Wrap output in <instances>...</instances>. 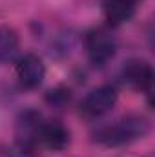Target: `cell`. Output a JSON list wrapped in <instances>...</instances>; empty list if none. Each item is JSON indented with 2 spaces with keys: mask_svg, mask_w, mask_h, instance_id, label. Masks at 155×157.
<instances>
[{
  "mask_svg": "<svg viewBox=\"0 0 155 157\" xmlns=\"http://www.w3.org/2000/svg\"><path fill=\"white\" fill-rule=\"evenodd\" d=\"M131 2H135V4H139V2H142V0H131Z\"/></svg>",
  "mask_w": 155,
  "mask_h": 157,
  "instance_id": "7c38bea8",
  "label": "cell"
},
{
  "mask_svg": "<svg viewBox=\"0 0 155 157\" xmlns=\"http://www.w3.org/2000/svg\"><path fill=\"white\" fill-rule=\"evenodd\" d=\"M152 130L150 121L141 115V113H130L124 115L119 121L100 126L95 132V141L110 146V148H117V146H124V144H131L139 139H144Z\"/></svg>",
  "mask_w": 155,
  "mask_h": 157,
  "instance_id": "6da1fadb",
  "label": "cell"
},
{
  "mask_svg": "<svg viewBox=\"0 0 155 157\" xmlns=\"http://www.w3.org/2000/svg\"><path fill=\"white\" fill-rule=\"evenodd\" d=\"M70 101H71V91L64 86H57V88H53L46 93V102L53 108H59V110L68 106Z\"/></svg>",
  "mask_w": 155,
  "mask_h": 157,
  "instance_id": "30bf717a",
  "label": "cell"
},
{
  "mask_svg": "<svg viewBox=\"0 0 155 157\" xmlns=\"http://www.w3.org/2000/svg\"><path fill=\"white\" fill-rule=\"evenodd\" d=\"M86 53L91 64L104 66L117 53V40L108 28H93L84 37Z\"/></svg>",
  "mask_w": 155,
  "mask_h": 157,
  "instance_id": "3957f363",
  "label": "cell"
},
{
  "mask_svg": "<svg viewBox=\"0 0 155 157\" xmlns=\"http://www.w3.org/2000/svg\"><path fill=\"white\" fill-rule=\"evenodd\" d=\"M44 119L39 112L28 110L20 113L15 126V144L22 157H35L40 144V130Z\"/></svg>",
  "mask_w": 155,
  "mask_h": 157,
  "instance_id": "7a4b0ae2",
  "label": "cell"
},
{
  "mask_svg": "<svg viewBox=\"0 0 155 157\" xmlns=\"http://www.w3.org/2000/svg\"><path fill=\"white\" fill-rule=\"evenodd\" d=\"M20 46V37L15 28L11 26H0V64L11 62Z\"/></svg>",
  "mask_w": 155,
  "mask_h": 157,
  "instance_id": "9c48e42d",
  "label": "cell"
},
{
  "mask_svg": "<svg viewBox=\"0 0 155 157\" xmlns=\"http://www.w3.org/2000/svg\"><path fill=\"white\" fill-rule=\"evenodd\" d=\"M15 75L18 84L24 90H35L39 88L46 75V66L39 55L35 53H24L17 59L15 64Z\"/></svg>",
  "mask_w": 155,
  "mask_h": 157,
  "instance_id": "8992f818",
  "label": "cell"
},
{
  "mask_svg": "<svg viewBox=\"0 0 155 157\" xmlns=\"http://www.w3.org/2000/svg\"><path fill=\"white\" fill-rule=\"evenodd\" d=\"M0 157H11V152L6 146H2V144H0Z\"/></svg>",
  "mask_w": 155,
  "mask_h": 157,
  "instance_id": "8fae6325",
  "label": "cell"
},
{
  "mask_svg": "<svg viewBox=\"0 0 155 157\" xmlns=\"http://www.w3.org/2000/svg\"><path fill=\"white\" fill-rule=\"evenodd\" d=\"M40 144L53 152H62L70 146V130L60 121H44L40 130Z\"/></svg>",
  "mask_w": 155,
  "mask_h": 157,
  "instance_id": "52a82bcc",
  "label": "cell"
},
{
  "mask_svg": "<svg viewBox=\"0 0 155 157\" xmlns=\"http://www.w3.org/2000/svg\"><path fill=\"white\" fill-rule=\"evenodd\" d=\"M153 68L146 60L141 59H131L124 64L122 68V80L135 91L146 93L148 97L153 91Z\"/></svg>",
  "mask_w": 155,
  "mask_h": 157,
  "instance_id": "5b68a950",
  "label": "cell"
},
{
  "mask_svg": "<svg viewBox=\"0 0 155 157\" xmlns=\"http://www.w3.org/2000/svg\"><path fill=\"white\" fill-rule=\"evenodd\" d=\"M119 93L117 88L112 84H104L99 86L95 90H91L80 102V113L88 119H97L102 117L104 113H108L113 106H115Z\"/></svg>",
  "mask_w": 155,
  "mask_h": 157,
  "instance_id": "277c9868",
  "label": "cell"
},
{
  "mask_svg": "<svg viewBox=\"0 0 155 157\" xmlns=\"http://www.w3.org/2000/svg\"><path fill=\"white\" fill-rule=\"evenodd\" d=\"M135 9H137V4L131 0H104L102 2L104 18L110 28H119L130 22L135 15Z\"/></svg>",
  "mask_w": 155,
  "mask_h": 157,
  "instance_id": "ba28073f",
  "label": "cell"
}]
</instances>
